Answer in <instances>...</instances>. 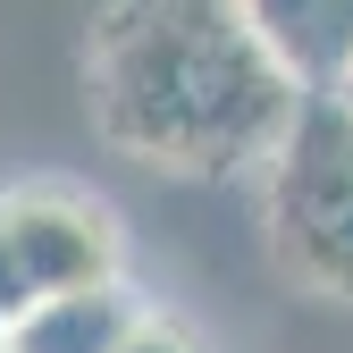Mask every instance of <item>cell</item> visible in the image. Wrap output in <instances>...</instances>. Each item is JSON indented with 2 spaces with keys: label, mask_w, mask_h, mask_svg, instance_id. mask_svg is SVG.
<instances>
[{
  "label": "cell",
  "mask_w": 353,
  "mask_h": 353,
  "mask_svg": "<svg viewBox=\"0 0 353 353\" xmlns=\"http://www.w3.org/2000/svg\"><path fill=\"white\" fill-rule=\"evenodd\" d=\"M84 110L101 143L176 176H270L312 93L244 0H101L84 34Z\"/></svg>",
  "instance_id": "1"
},
{
  "label": "cell",
  "mask_w": 353,
  "mask_h": 353,
  "mask_svg": "<svg viewBox=\"0 0 353 353\" xmlns=\"http://www.w3.org/2000/svg\"><path fill=\"white\" fill-rule=\"evenodd\" d=\"M0 210H9V228H17V252H26V278L34 294L51 303V294H84V286H118V219L93 202V194H76V185H17V194H0Z\"/></svg>",
  "instance_id": "3"
},
{
  "label": "cell",
  "mask_w": 353,
  "mask_h": 353,
  "mask_svg": "<svg viewBox=\"0 0 353 353\" xmlns=\"http://www.w3.org/2000/svg\"><path fill=\"white\" fill-rule=\"evenodd\" d=\"M328 101H345V110H353V76H345V84H336V93H328Z\"/></svg>",
  "instance_id": "8"
},
{
  "label": "cell",
  "mask_w": 353,
  "mask_h": 353,
  "mask_svg": "<svg viewBox=\"0 0 353 353\" xmlns=\"http://www.w3.org/2000/svg\"><path fill=\"white\" fill-rule=\"evenodd\" d=\"M143 303L118 286H84V294H51L34 303V312L0 336V353H126V336H135Z\"/></svg>",
  "instance_id": "5"
},
{
  "label": "cell",
  "mask_w": 353,
  "mask_h": 353,
  "mask_svg": "<svg viewBox=\"0 0 353 353\" xmlns=\"http://www.w3.org/2000/svg\"><path fill=\"white\" fill-rule=\"evenodd\" d=\"M244 17L312 101L353 76V0H244Z\"/></svg>",
  "instance_id": "4"
},
{
  "label": "cell",
  "mask_w": 353,
  "mask_h": 353,
  "mask_svg": "<svg viewBox=\"0 0 353 353\" xmlns=\"http://www.w3.org/2000/svg\"><path fill=\"white\" fill-rule=\"evenodd\" d=\"M261 228H270V261L303 286L353 303V110L312 101L294 118L286 152L261 176Z\"/></svg>",
  "instance_id": "2"
},
{
  "label": "cell",
  "mask_w": 353,
  "mask_h": 353,
  "mask_svg": "<svg viewBox=\"0 0 353 353\" xmlns=\"http://www.w3.org/2000/svg\"><path fill=\"white\" fill-rule=\"evenodd\" d=\"M126 353H210L185 320H168V312H143L135 320V336H126Z\"/></svg>",
  "instance_id": "7"
},
{
  "label": "cell",
  "mask_w": 353,
  "mask_h": 353,
  "mask_svg": "<svg viewBox=\"0 0 353 353\" xmlns=\"http://www.w3.org/2000/svg\"><path fill=\"white\" fill-rule=\"evenodd\" d=\"M34 278H26V252H17V228H9V210H0V336H9L26 312H34Z\"/></svg>",
  "instance_id": "6"
}]
</instances>
